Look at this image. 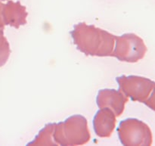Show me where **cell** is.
I'll return each instance as SVG.
<instances>
[{"mask_svg":"<svg viewBox=\"0 0 155 146\" xmlns=\"http://www.w3.org/2000/svg\"><path fill=\"white\" fill-rule=\"evenodd\" d=\"M71 35L77 49L86 55L112 57L115 36L109 32L80 22L74 26Z\"/></svg>","mask_w":155,"mask_h":146,"instance_id":"obj_1","label":"cell"},{"mask_svg":"<svg viewBox=\"0 0 155 146\" xmlns=\"http://www.w3.org/2000/svg\"><path fill=\"white\" fill-rule=\"evenodd\" d=\"M1 1H7V0H0V2Z\"/></svg>","mask_w":155,"mask_h":146,"instance_id":"obj_12","label":"cell"},{"mask_svg":"<svg viewBox=\"0 0 155 146\" xmlns=\"http://www.w3.org/2000/svg\"><path fill=\"white\" fill-rule=\"evenodd\" d=\"M145 105L148 106L149 108L155 111V86L153 89L152 92L150 94L149 97L146 99V101L144 102Z\"/></svg>","mask_w":155,"mask_h":146,"instance_id":"obj_11","label":"cell"},{"mask_svg":"<svg viewBox=\"0 0 155 146\" xmlns=\"http://www.w3.org/2000/svg\"><path fill=\"white\" fill-rule=\"evenodd\" d=\"M55 124H48L36 136L33 142L27 145H55L54 141V130Z\"/></svg>","mask_w":155,"mask_h":146,"instance_id":"obj_9","label":"cell"},{"mask_svg":"<svg viewBox=\"0 0 155 146\" xmlns=\"http://www.w3.org/2000/svg\"><path fill=\"white\" fill-rule=\"evenodd\" d=\"M120 90L133 101L144 103L155 86V82L140 76L122 75L116 78Z\"/></svg>","mask_w":155,"mask_h":146,"instance_id":"obj_5","label":"cell"},{"mask_svg":"<svg viewBox=\"0 0 155 146\" xmlns=\"http://www.w3.org/2000/svg\"><path fill=\"white\" fill-rule=\"evenodd\" d=\"M53 137L55 145H85L91 137L87 120L82 115L75 114L55 124Z\"/></svg>","mask_w":155,"mask_h":146,"instance_id":"obj_2","label":"cell"},{"mask_svg":"<svg viewBox=\"0 0 155 146\" xmlns=\"http://www.w3.org/2000/svg\"><path fill=\"white\" fill-rule=\"evenodd\" d=\"M128 100V97L120 90L104 89L98 91L96 103L100 109L109 108L114 113L115 116L120 117L124 113Z\"/></svg>","mask_w":155,"mask_h":146,"instance_id":"obj_7","label":"cell"},{"mask_svg":"<svg viewBox=\"0 0 155 146\" xmlns=\"http://www.w3.org/2000/svg\"><path fill=\"white\" fill-rule=\"evenodd\" d=\"M114 45L112 57L128 63H136L143 59L148 51L143 39L133 33L115 36Z\"/></svg>","mask_w":155,"mask_h":146,"instance_id":"obj_3","label":"cell"},{"mask_svg":"<svg viewBox=\"0 0 155 146\" xmlns=\"http://www.w3.org/2000/svg\"><path fill=\"white\" fill-rule=\"evenodd\" d=\"M27 15L26 7L19 1L15 2L9 0L6 4L0 2V28L9 25L18 29L27 24Z\"/></svg>","mask_w":155,"mask_h":146,"instance_id":"obj_6","label":"cell"},{"mask_svg":"<svg viewBox=\"0 0 155 146\" xmlns=\"http://www.w3.org/2000/svg\"><path fill=\"white\" fill-rule=\"evenodd\" d=\"M117 117L109 108H101L93 118V127L95 134L100 138H108L116 127Z\"/></svg>","mask_w":155,"mask_h":146,"instance_id":"obj_8","label":"cell"},{"mask_svg":"<svg viewBox=\"0 0 155 146\" xmlns=\"http://www.w3.org/2000/svg\"><path fill=\"white\" fill-rule=\"evenodd\" d=\"M10 54V45L4 36V28H0V67L5 65Z\"/></svg>","mask_w":155,"mask_h":146,"instance_id":"obj_10","label":"cell"},{"mask_svg":"<svg viewBox=\"0 0 155 146\" xmlns=\"http://www.w3.org/2000/svg\"><path fill=\"white\" fill-rule=\"evenodd\" d=\"M117 133L121 144L130 145H151L152 132L143 121L136 118H127L120 123Z\"/></svg>","mask_w":155,"mask_h":146,"instance_id":"obj_4","label":"cell"}]
</instances>
